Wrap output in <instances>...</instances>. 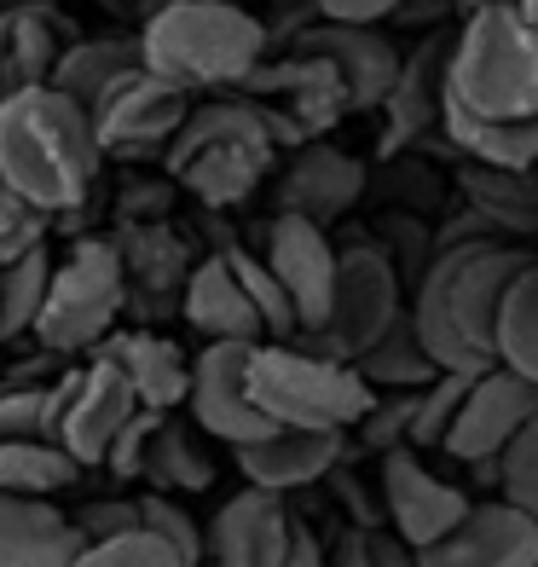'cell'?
<instances>
[{"label": "cell", "mask_w": 538, "mask_h": 567, "mask_svg": "<svg viewBox=\"0 0 538 567\" xmlns=\"http://www.w3.org/2000/svg\"><path fill=\"white\" fill-rule=\"evenodd\" d=\"M532 267V255L475 231V238H446L441 249H428V267L417 272L412 290V319L423 353L441 371H486L493 365V319L504 290Z\"/></svg>", "instance_id": "cell-1"}, {"label": "cell", "mask_w": 538, "mask_h": 567, "mask_svg": "<svg viewBox=\"0 0 538 567\" xmlns=\"http://www.w3.org/2000/svg\"><path fill=\"white\" fill-rule=\"evenodd\" d=\"M99 163L87 111L53 82L0 99V179L46 220L75 215L93 197Z\"/></svg>", "instance_id": "cell-2"}, {"label": "cell", "mask_w": 538, "mask_h": 567, "mask_svg": "<svg viewBox=\"0 0 538 567\" xmlns=\"http://www.w3.org/2000/svg\"><path fill=\"white\" fill-rule=\"evenodd\" d=\"M139 70L179 93L244 87L267 59V23L244 12L238 0H157L134 35Z\"/></svg>", "instance_id": "cell-3"}, {"label": "cell", "mask_w": 538, "mask_h": 567, "mask_svg": "<svg viewBox=\"0 0 538 567\" xmlns=\"http://www.w3.org/2000/svg\"><path fill=\"white\" fill-rule=\"evenodd\" d=\"M446 99L493 122L538 116V23L509 7H475L446 47Z\"/></svg>", "instance_id": "cell-4"}, {"label": "cell", "mask_w": 538, "mask_h": 567, "mask_svg": "<svg viewBox=\"0 0 538 567\" xmlns=\"http://www.w3.org/2000/svg\"><path fill=\"white\" fill-rule=\"evenodd\" d=\"M272 127L261 122V111L244 99H209V105L186 111V122L168 140V174L186 192H197V203L209 209H232L244 203L272 168Z\"/></svg>", "instance_id": "cell-5"}, {"label": "cell", "mask_w": 538, "mask_h": 567, "mask_svg": "<svg viewBox=\"0 0 538 567\" xmlns=\"http://www.w3.org/2000/svg\"><path fill=\"white\" fill-rule=\"evenodd\" d=\"M244 389L272 429H330V434H348L376 400V389L353 365L307 353L296 342H255Z\"/></svg>", "instance_id": "cell-6"}, {"label": "cell", "mask_w": 538, "mask_h": 567, "mask_svg": "<svg viewBox=\"0 0 538 567\" xmlns=\"http://www.w3.org/2000/svg\"><path fill=\"white\" fill-rule=\"evenodd\" d=\"M127 307V278H122V255L111 238H75L64 249V261H53L46 272V296L41 313L30 324V337L46 353H93L111 337V324Z\"/></svg>", "instance_id": "cell-7"}, {"label": "cell", "mask_w": 538, "mask_h": 567, "mask_svg": "<svg viewBox=\"0 0 538 567\" xmlns=\"http://www.w3.org/2000/svg\"><path fill=\"white\" fill-rule=\"evenodd\" d=\"M400 313H405V296H400L394 255L382 244H348V249H337V278H330L324 324L307 330V337H290V342L307 348V353L353 365Z\"/></svg>", "instance_id": "cell-8"}, {"label": "cell", "mask_w": 538, "mask_h": 567, "mask_svg": "<svg viewBox=\"0 0 538 567\" xmlns=\"http://www.w3.org/2000/svg\"><path fill=\"white\" fill-rule=\"evenodd\" d=\"M192 111V93H179L168 82H157L151 70H122L116 82L105 87L87 105V122H93V140H99V157H157L168 151L174 127L186 122Z\"/></svg>", "instance_id": "cell-9"}, {"label": "cell", "mask_w": 538, "mask_h": 567, "mask_svg": "<svg viewBox=\"0 0 538 567\" xmlns=\"http://www.w3.org/2000/svg\"><path fill=\"white\" fill-rule=\"evenodd\" d=\"M134 411L139 405H134V394H127L122 371L99 353L87 359V365L53 377V441L82 463V470L105 463L111 441L122 434V423L134 417Z\"/></svg>", "instance_id": "cell-10"}, {"label": "cell", "mask_w": 538, "mask_h": 567, "mask_svg": "<svg viewBox=\"0 0 538 567\" xmlns=\"http://www.w3.org/2000/svg\"><path fill=\"white\" fill-rule=\"evenodd\" d=\"M244 87L255 93H267L261 105V122L272 127V140L278 145H307V140H319L324 127H337V116L348 111V87H342V75L330 70V59L319 53H307V47H296V53L284 64H272V70H255Z\"/></svg>", "instance_id": "cell-11"}, {"label": "cell", "mask_w": 538, "mask_h": 567, "mask_svg": "<svg viewBox=\"0 0 538 567\" xmlns=\"http://www.w3.org/2000/svg\"><path fill=\"white\" fill-rule=\"evenodd\" d=\"M527 417H538V389L521 382L516 371H504V365H486V371L469 377V389H464V400H457V411H452V429H446L441 452L493 475V457L509 446V434H516Z\"/></svg>", "instance_id": "cell-12"}, {"label": "cell", "mask_w": 538, "mask_h": 567, "mask_svg": "<svg viewBox=\"0 0 538 567\" xmlns=\"http://www.w3.org/2000/svg\"><path fill=\"white\" fill-rule=\"evenodd\" d=\"M249 348L255 342H203V353L192 359V382H186L192 423L226 446H249L261 434H272V423L249 405V389H244Z\"/></svg>", "instance_id": "cell-13"}, {"label": "cell", "mask_w": 538, "mask_h": 567, "mask_svg": "<svg viewBox=\"0 0 538 567\" xmlns=\"http://www.w3.org/2000/svg\"><path fill=\"white\" fill-rule=\"evenodd\" d=\"M382 504H389L394 538H405L412 550H428L434 538H446L469 515V493L452 486L428 470L412 446L382 452Z\"/></svg>", "instance_id": "cell-14"}, {"label": "cell", "mask_w": 538, "mask_h": 567, "mask_svg": "<svg viewBox=\"0 0 538 567\" xmlns=\"http://www.w3.org/2000/svg\"><path fill=\"white\" fill-rule=\"evenodd\" d=\"M290 533H296V515H290L284 493L244 486L203 527V567H278L290 550Z\"/></svg>", "instance_id": "cell-15"}, {"label": "cell", "mask_w": 538, "mask_h": 567, "mask_svg": "<svg viewBox=\"0 0 538 567\" xmlns=\"http://www.w3.org/2000/svg\"><path fill=\"white\" fill-rule=\"evenodd\" d=\"M261 261L284 284V296L296 307V337L319 330L324 307H330V278H337V244L324 238V226L301 220V215H272Z\"/></svg>", "instance_id": "cell-16"}, {"label": "cell", "mask_w": 538, "mask_h": 567, "mask_svg": "<svg viewBox=\"0 0 538 567\" xmlns=\"http://www.w3.org/2000/svg\"><path fill=\"white\" fill-rule=\"evenodd\" d=\"M538 527L516 504H469V515L446 538L417 550V567H532Z\"/></svg>", "instance_id": "cell-17"}, {"label": "cell", "mask_w": 538, "mask_h": 567, "mask_svg": "<svg viewBox=\"0 0 538 567\" xmlns=\"http://www.w3.org/2000/svg\"><path fill=\"white\" fill-rule=\"evenodd\" d=\"M296 47L330 59V70L348 87V111H376L400 75V53L389 35H376V23H330L324 18L319 30H301Z\"/></svg>", "instance_id": "cell-18"}, {"label": "cell", "mask_w": 538, "mask_h": 567, "mask_svg": "<svg viewBox=\"0 0 538 567\" xmlns=\"http://www.w3.org/2000/svg\"><path fill=\"white\" fill-rule=\"evenodd\" d=\"M365 192V168H359L348 151L324 145V140H307L284 179H278V215H301L313 226H330L337 215L353 209V197Z\"/></svg>", "instance_id": "cell-19"}, {"label": "cell", "mask_w": 538, "mask_h": 567, "mask_svg": "<svg viewBox=\"0 0 538 567\" xmlns=\"http://www.w3.org/2000/svg\"><path fill=\"white\" fill-rule=\"evenodd\" d=\"M238 452V470L249 486H267V493H301V486L324 481L342 463V434L330 429H272Z\"/></svg>", "instance_id": "cell-20"}, {"label": "cell", "mask_w": 538, "mask_h": 567, "mask_svg": "<svg viewBox=\"0 0 538 567\" xmlns=\"http://www.w3.org/2000/svg\"><path fill=\"white\" fill-rule=\"evenodd\" d=\"M93 353L111 359V365L122 371L134 405H145V411H174V405H186L192 359L179 353L168 337H157V330H116V337H105Z\"/></svg>", "instance_id": "cell-21"}, {"label": "cell", "mask_w": 538, "mask_h": 567, "mask_svg": "<svg viewBox=\"0 0 538 567\" xmlns=\"http://www.w3.org/2000/svg\"><path fill=\"white\" fill-rule=\"evenodd\" d=\"M82 533L46 498L0 493V567H75Z\"/></svg>", "instance_id": "cell-22"}, {"label": "cell", "mask_w": 538, "mask_h": 567, "mask_svg": "<svg viewBox=\"0 0 538 567\" xmlns=\"http://www.w3.org/2000/svg\"><path fill=\"white\" fill-rule=\"evenodd\" d=\"M179 313H186L192 330H203L209 342H261L267 330L255 319V307L244 301L232 267H226V255H209V261H197L179 284Z\"/></svg>", "instance_id": "cell-23"}, {"label": "cell", "mask_w": 538, "mask_h": 567, "mask_svg": "<svg viewBox=\"0 0 538 567\" xmlns=\"http://www.w3.org/2000/svg\"><path fill=\"white\" fill-rule=\"evenodd\" d=\"M70 23L53 7H0V99L41 87L64 53Z\"/></svg>", "instance_id": "cell-24"}, {"label": "cell", "mask_w": 538, "mask_h": 567, "mask_svg": "<svg viewBox=\"0 0 538 567\" xmlns=\"http://www.w3.org/2000/svg\"><path fill=\"white\" fill-rule=\"evenodd\" d=\"M441 122L452 145L475 157L480 168H538V116L527 122H493V116H475L464 105H452L441 93Z\"/></svg>", "instance_id": "cell-25"}, {"label": "cell", "mask_w": 538, "mask_h": 567, "mask_svg": "<svg viewBox=\"0 0 538 567\" xmlns=\"http://www.w3.org/2000/svg\"><path fill=\"white\" fill-rule=\"evenodd\" d=\"M441 93H446V47H423V53L400 59V75H394L389 99H382V111H389V151L428 134V122L441 116Z\"/></svg>", "instance_id": "cell-26"}, {"label": "cell", "mask_w": 538, "mask_h": 567, "mask_svg": "<svg viewBox=\"0 0 538 567\" xmlns=\"http://www.w3.org/2000/svg\"><path fill=\"white\" fill-rule=\"evenodd\" d=\"M111 244H116V255H122L127 290L139 284V290L151 296V307H157L168 290H179V284H186V272H192L186 244H179L163 220H122V231H116Z\"/></svg>", "instance_id": "cell-27"}, {"label": "cell", "mask_w": 538, "mask_h": 567, "mask_svg": "<svg viewBox=\"0 0 538 567\" xmlns=\"http://www.w3.org/2000/svg\"><path fill=\"white\" fill-rule=\"evenodd\" d=\"M139 64V47H134V35H99V41H64V53H59V64H53V82L59 93H70L75 105H93L99 93H105L122 70H134Z\"/></svg>", "instance_id": "cell-28"}, {"label": "cell", "mask_w": 538, "mask_h": 567, "mask_svg": "<svg viewBox=\"0 0 538 567\" xmlns=\"http://www.w3.org/2000/svg\"><path fill=\"white\" fill-rule=\"evenodd\" d=\"M493 365L516 371L538 389V261L509 284L493 319Z\"/></svg>", "instance_id": "cell-29"}, {"label": "cell", "mask_w": 538, "mask_h": 567, "mask_svg": "<svg viewBox=\"0 0 538 567\" xmlns=\"http://www.w3.org/2000/svg\"><path fill=\"white\" fill-rule=\"evenodd\" d=\"M139 475H151L163 486V493H203V486L215 481V457L197 446V423H179V417H157L145 441V463Z\"/></svg>", "instance_id": "cell-30"}, {"label": "cell", "mask_w": 538, "mask_h": 567, "mask_svg": "<svg viewBox=\"0 0 538 567\" xmlns=\"http://www.w3.org/2000/svg\"><path fill=\"white\" fill-rule=\"evenodd\" d=\"M75 481H82V463H75L59 441H0V493L53 498Z\"/></svg>", "instance_id": "cell-31"}, {"label": "cell", "mask_w": 538, "mask_h": 567, "mask_svg": "<svg viewBox=\"0 0 538 567\" xmlns=\"http://www.w3.org/2000/svg\"><path fill=\"white\" fill-rule=\"evenodd\" d=\"M353 371L365 377L371 389H423V382L441 377V365L423 353V342H417V330H412V319H405V313L353 359Z\"/></svg>", "instance_id": "cell-32"}, {"label": "cell", "mask_w": 538, "mask_h": 567, "mask_svg": "<svg viewBox=\"0 0 538 567\" xmlns=\"http://www.w3.org/2000/svg\"><path fill=\"white\" fill-rule=\"evenodd\" d=\"M46 272H53V249L46 244L23 249L18 261L0 267V342L30 337V324L41 313V296H46Z\"/></svg>", "instance_id": "cell-33"}, {"label": "cell", "mask_w": 538, "mask_h": 567, "mask_svg": "<svg viewBox=\"0 0 538 567\" xmlns=\"http://www.w3.org/2000/svg\"><path fill=\"white\" fill-rule=\"evenodd\" d=\"M469 192L480 203L486 226L516 231V226H538V179L532 168H469Z\"/></svg>", "instance_id": "cell-34"}, {"label": "cell", "mask_w": 538, "mask_h": 567, "mask_svg": "<svg viewBox=\"0 0 538 567\" xmlns=\"http://www.w3.org/2000/svg\"><path fill=\"white\" fill-rule=\"evenodd\" d=\"M220 255H226V267H232L244 301L255 307V319H261V330H267L272 342H290V337H296V307H290V296H284V284L267 272L261 255H244V249H220Z\"/></svg>", "instance_id": "cell-35"}, {"label": "cell", "mask_w": 538, "mask_h": 567, "mask_svg": "<svg viewBox=\"0 0 538 567\" xmlns=\"http://www.w3.org/2000/svg\"><path fill=\"white\" fill-rule=\"evenodd\" d=\"M464 389H469V371H441L434 382H423L417 405H412V429H405V446H412V452H441Z\"/></svg>", "instance_id": "cell-36"}, {"label": "cell", "mask_w": 538, "mask_h": 567, "mask_svg": "<svg viewBox=\"0 0 538 567\" xmlns=\"http://www.w3.org/2000/svg\"><path fill=\"white\" fill-rule=\"evenodd\" d=\"M493 475L504 486V504H516L538 527V417H527L516 434H509V446L493 457Z\"/></svg>", "instance_id": "cell-37"}, {"label": "cell", "mask_w": 538, "mask_h": 567, "mask_svg": "<svg viewBox=\"0 0 538 567\" xmlns=\"http://www.w3.org/2000/svg\"><path fill=\"white\" fill-rule=\"evenodd\" d=\"M0 441H53V382L0 389Z\"/></svg>", "instance_id": "cell-38"}, {"label": "cell", "mask_w": 538, "mask_h": 567, "mask_svg": "<svg viewBox=\"0 0 538 567\" xmlns=\"http://www.w3.org/2000/svg\"><path fill=\"white\" fill-rule=\"evenodd\" d=\"M139 527H145V533H157L186 567H203V527H197V515L179 504V498H168V493H145V498H139Z\"/></svg>", "instance_id": "cell-39"}, {"label": "cell", "mask_w": 538, "mask_h": 567, "mask_svg": "<svg viewBox=\"0 0 538 567\" xmlns=\"http://www.w3.org/2000/svg\"><path fill=\"white\" fill-rule=\"evenodd\" d=\"M75 567H186L157 533H116V538H99V545H82V556H75Z\"/></svg>", "instance_id": "cell-40"}, {"label": "cell", "mask_w": 538, "mask_h": 567, "mask_svg": "<svg viewBox=\"0 0 538 567\" xmlns=\"http://www.w3.org/2000/svg\"><path fill=\"white\" fill-rule=\"evenodd\" d=\"M35 244H46V215L30 209V203L0 179V267L18 261V255L35 249Z\"/></svg>", "instance_id": "cell-41"}, {"label": "cell", "mask_w": 538, "mask_h": 567, "mask_svg": "<svg viewBox=\"0 0 538 567\" xmlns=\"http://www.w3.org/2000/svg\"><path fill=\"white\" fill-rule=\"evenodd\" d=\"M330 567H417V550L405 545V538L371 533V527H353V533H342L337 561H330Z\"/></svg>", "instance_id": "cell-42"}, {"label": "cell", "mask_w": 538, "mask_h": 567, "mask_svg": "<svg viewBox=\"0 0 538 567\" xmlns=\"http://www.w3.org/2000/svg\"><path fill=\"white\" fill-rule=\"evenodd\" d=\"M82 545H99V538H116V533H134L139 527V498H93L70 515Z\"/></svg>", "instance_id": "cell-43"}, {"label": "cell", "mask_w": 538, "mask_h": 567, "mask_svg": "<svg viewBox=\"0 0 538 567\" xmlns=\"http://www.w3.org/2000/svg\"><path fill=\"white\" fill-rule=\"evenodd\" d=\"M313 7L330 23H382V18H400L405 0H313Z\"/></svg>", "instance_id": "cell-44"}, {"label": "cell", "mask_w": 538, "mask_h": 567, "mask_svg": "<svg viewBox=\"0 0 538 567\" xmlns=\"http://www.w3.org/2000/svg\"><path fill=\"white\" fill-rule=\"evenodd\" d=\"M278 567H330V556H324V545L313 538V527L296 515V533H290V550H284V561Z\"/></svg>", "instance_id": "cell-45"}, {"label": "cell", "mask_w": 538, "mask_h": 567, "mask_svg": "<svg viewBox=\"0 0 538 567\" xmlns=\"http://www.w3.org/2000/svg\"><path fill=\"white\" fill-rule=\"evenodd\" d=\"M464 12H475V7H509V12H521V18H532L538 23V0H457Z\"/></svg>", "instance_id": "cell-46"}, {"label": "cell", "mask_w": 538, "mask_h": 567, "mask_svg": "<svg viewBox=\"0 0 538 567\" xmlns=\"http://www.w3.org/2000/svg\"><path fill=\"white\" fill-rule=\"evenodd\" d=\"M0 7H59V0H0Z\"/></svg>", "instance_id": "cell-47"}, {"label": "cell", "mask_w": 538, "mask_h": 567, "mask_svg": "<svg viewBox=\"0 0 538 567\" xmlns=\"http://www.w3.org/2000/svg\"><path fill=\"white\" fill-rule=\"evenodd\" d=\"M532 567H538V561H532Z\"/></svg>", "instance_id": "cell-48"}]
</instances>
